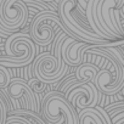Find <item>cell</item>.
Returning a JSON list of instances; mask_svg holds the SVG:
<instances>
[{
    "label": "cell",
    "mask_w": 124,
    "mask_h": 124,
    "mask_svg": "<svg viewBox=\"0 0 124 124\" xmlns=\"http://www.w3.org/2000/svg\"><path fill=\"white\" fill-rule=\"evenodd\" d=\"M77 0H58L57 4V15L63 24L77 40L91 44V45H116L123 44L120 39L118 43H111V40H106L100 38L97 34L93 32L88 22L82 20V11Z\"/></svg>",
    "instance_id": "obj_1"
},
{
    "label": "cell",
    "mask_w": 124,
    "mask_h": 124,
    "mask_svg": "<svg viewBox=\"0 0 124 124\" xmlns=\"http://www.w3.org/2000/svg\"><path fill=\"white\" fill-rule=\"evenodd\" d=\"M124 0H88L84 10L86 22L95 34L106 40L123 39L109 20L111 9H123Z\"/></svg>",
    "instance_id": "obj_2"
},
{
    "label": "cell",
    "mask_w": 124,
    "mask_h": 124,
    "mask_svg": "<svg viewBox=\"0 0 124 124\" xmlns=\"http://www.w3.org/2000/svg\"><path fill=\"white\" fill-rule=\"evenodd\" d=\"M101 47L105 51V63L97 71L93 84L101 94L112 96L124 88V65L106 49V45Z\"/></svg>",
    "instance_id": "obj_3"
},
{
    "label": "cell",
    "mask_w": 124,
    "mask_h": 124,
    "mask_svg": "<svg viewBox=\"0 0 124 124\" xmlns=\"http://www.w3.org/2000/svg\"><path fill=\"white\" fill-rule=\"evenodd\" d=\"M5 56L0 55V65L8 68L24 67L32 63L37 55V45L31 37L23 33L10 35L5 44Z\"/></svg>",
    "instance_id": "obj_4"
},
{
    "label": "cell",
    "mask_w": 124,
    "mask_h": 124,
    "mask_svg": "<svg viewBox=\"0 0 124 124\" xmlns=\"http://www.w3.org/2000/svg\"><path fill=\"white\" fill-rule=\"evenodd\" d=\"M41 116L47 124H79L77 111L58 91H50L43 97Z\"/></svg>",
    "instance_id": "obj_5"
},
{
    "label": "cell",
    "mask_w": 124,
    "mask_h": 124,
    "mask_svg": "<svg viewBox=\"0 0 124 124\" xmlns=\"http://www.w3.org/2000/svg\"><path fill=\"white\" fill-rule=\"evenodd\" d=\"M29 29V37L32 41L39 46H46L51 44L58 29L65 32L68 37L74 38L73 34L61 23L56 11H43L37 14L32 20Z\"/></svg>",
    "instance_id": "obj_6"
},
{
    "label": "cell",
    "mask_w": 124,
    "mask_h": 124,
    "mask_svg": "<svg viewBox=\"0 0 124 124\" xmlns=\"http://www.w3.org/2000/svg\"><path fill=\"white\" fill-rule=\"evenodd\" d=\"M28 21V8L22 0H0V29L16 33Z\"/></svg>",
    "instance_id": "obj_7"
},
{
    "label": "cell",
    "mask_w": 124,
    "mask_h": 124,
    "mask_svg": "<svg viewBox=\"0 0 124 124\" xmlns=\"http://www.w3.org/2000/svg\"><path fill=\"white\" fill-rule=\"evenodd\" d=\"M70 66L60 67L57 66V60L52 54L44 52L35 57L34 65H33V72L35 78L40 79L41 82L46 84H55L60 82L68 72Z\"/></svg>",
    "instance_id": "obj_8"
},
{
    "label": "cell",
    "mask_w": 124,
    "mask_h": 124,
    "mask_svg": "<svg viewBox=\"0 0 124 124\" xmlns=\"http://www.w3.org/2000/svg\"><path fill=\"white\" fill-rule=\"evenodd\" d=\"M100 91L95 88L93 83H79L76 88H73L68 95L67 101L72 105V107L77 111H82L84 108L95 107L100 101Z\"/></svg>",
    "instance_id": "obj_9"
},
{
    "label": "cell",
    "mask_w": 124,
    "mask_h": 124,
    "mask_svg": "<svg viewBox=\"0 0 124 124\" xmlns=\"http://www.w3.org/2000/svg\"><path fill=\"white\" fill-rule=\"evenodd\" d=\"M4 90H5V95L10 99V102H11V100L21 101L24 109L35 112L38 114L40 113V108L37 105L35 96L23 78H20V77L11 78L9 85Z\"/></svg>",
    "instance_id": "obj_10"
},
{
    "label": "cell",
    "mask_w": 124,
    "mask_h": 124,
    "mask_svg": "<svg viewBox=\"0 0 124 124\" xmlns=\"http://www.w3.org/2000/svg\"><path fill=\"white\" fill-rule=\"evenodd\" d=\"M91 46V44L76 40L74 38L67 37L61 46V56L65 63L72 67H77L83 63V55Z\"/></svg>",
    "instance_id": "obj_11"
},
{
    "label": "cell",
    "mask_w": 124,
    "mask_h": 124,
    "mask_svg": "<svg viewBox=\"0 0 124 124\" xmlns=\"http://www.w3.org/2000/svg\"><path fill=\"white\" fill-rule=\"evenodd\" d=\"M78 123L79 124H107L103 116L95 107H89L79 111Z\"/></svg>",
    "instance_id": "obj_12"
},
{
    "label": "cell",
    "mask_w": 124,
    "mask_h": 124,
    "mask_svg": "<svg viewBox=\"0 0 124 124\" xmlns=\"http://www.w3.org/2000/svg\"><path fill=\"white\" fill-rule=\"evenodd\" d=\"M97 71H99V68L94 63L83 62L79 66H77L74 77L82 83H93Z\"/></svg>",
    "instance_id": "obj_13"
},
{
    "label": "cell",
    "mask_w": 124,
    "mask_h": 124,
    "mask_svg": "<svg viewBox=\"0 0 124 124\" xmlns=\"http://www.w3.org/2000/svg\"><path fill=\"white\" fill-rule=\"evenodd\" d=\"M9 111H11V102L10 99L6 97V95H4L0 90V124H4L6 118H8V113Z\"/></svg>",
    "instance_id": "obj_14"
},
{
    "label": "cell",
    "mask_w": 124,
    "mask_h": 124,
    "mask_svg": "<svg viewBox=\"0 0 124 124\" xmlns=\"http://www.w3.org/2000/svg\"><path fill=\"white\" fill-rule=\"evenodd\" d=\"M27 84H28L29 89L32 90V93L34 94V96H35V97H37L39 94L44 93V91L46 90L47 85H49V84H46V83L41 82L40 79H38V78H35V77H34V78H31V79H28Z\"/></svg>",
    "instance_id": "obj_15"
},
{
    "label": "cell",
    "mask_w": 124,
    "mask_h": 124,
    "mask_svg": "<svg viewBox=\"0 0 124 124\" xmlns=\"http://www.w3.org/2000/svg\"><path fill=\"white\" fill-rule=\"evenodd\" d=\"M103 109L106 111L107 116H108V117H109V119H111V118L116 117L117 114H119V113H123V112H124V102H123V100H119L118 102H113V103H111V105L106 106Z\"/></svg>",
    "instance_id": "obj_16"
},
{
    "label": "cell",
    "mask_w": 124,
    "mask_h": 124,
    "mask_svg": "<svg viewBox=\"0 0 124 124\" xmlns=\"http://www.w3.org/2000/svg\"><path fill=\"white\" fill-rule=\"evenodd\" d=\"M11 78H12V76H11L10 70L3 65H0V90L5 89L9 85Z\"/></svg>",
    "instance_id": "obj_17"
},
{
    "label": "cell",
    "mask_w": 124,
    "mask_h": 124,
    "mask_svg": "<svg viewBox=\"0 0 124 124\" xmlns=\"http://www.w3.org/2000/svg\"><path fill=\"white\" fill-rule=\"evenodd\" d=\"M4 124H32L28 119L20 116H9Z\"/></svg>",
    "instance_id": "obj_18"
}]
</instances>
